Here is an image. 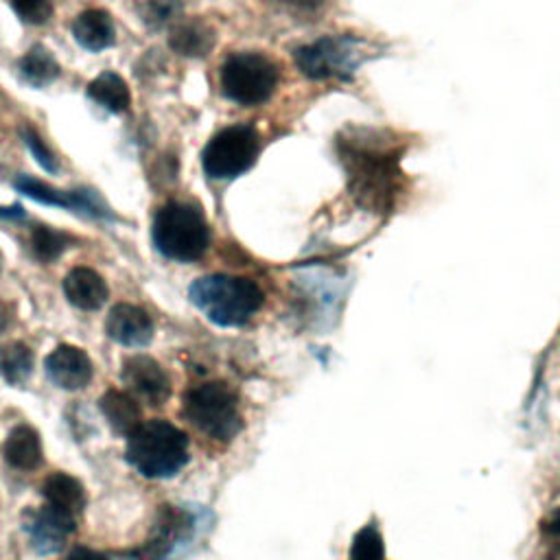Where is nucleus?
<instances>
[{
  "label": "nucleus",
  "instance_id": "nucleus-1",
  "mask_svg": "<svg viewBox=\"0 0 560 560\" xmlns=\"http://www.w3.org/2000/svg\"><path fill=\"white\" fill-rule=\"evenodd\" d=\"M340 156L348 174L351 193L361 206L381 211L394 202L400 180L398 154L381 133L370 129H359L353 136L344 133L340 138Z\"/></svg>",
  "mask_w": 560,
  "mask_h": 560
},
{
  "label": "nucleus",
  "instance_id": "nucleus-2",
  "mask_svg": "<svg viewBox=\"0 0 560 560\" xmlns=\"http://www.w3.org/2000/svg\"><path fill=\"white\" fill-rule=\"evenodd\" d=\"M191 303L217 327L237 329L247 324L263 307L265 296L250 278L211 273L189 288Z\"/></svg>",
  "mask_w": 560,
  "mask_h": 560
},
{
  "label": "nucleus",
  "instance_id": "nucleus-3",
  "mask_svg": "<svg viewBox=\"0 0 560 560\" xmlns=\"http://www.w3.org/2000/svg\"><path fill=\"white\" fill-rule=\"evenodd\" d=\"M125 458L148 480H169L189 462V436L169 420H150L127 438Z\"/></svg>",
  "mask_w": 560,
  "mask_h": 560
},
{
  "label": "nucleus",
  "instance_id": "nucleus-4",
  "mask_svg": "<svg viewBox=\"0 0 560 560\" xmlns=\"http://www.w3.org/2000/svg\"><path fill=\"white\" fill-rule=\"evenodd\" d=\"M152 241L165 258L193 263L206 254L211 245V228L198 206L187 202H167L154 217Z\"/></svg>",
  "mask_w": 560,
  "mask_h": 560
},
{
  "label": "nucleus",
  "instance_id": "nucleus-5",
  "mask_svg": "<svg viewBox=\"0 0 560 560\" xmlns=\"http://www.w3.org/2000/svg\"><path fill=\"white\" fill-rule=\"evenodd\" d=\"M184 416L193 428L217 443H230L243 430L237 392L224 381H206L184 394Z\"/></svg>",
  "mask_w": 560,
  "mask_h": 560
},
{
  "label": "nucleus",
  "instance_id": "nucleus-6",
  "mask_svg": "<svg viewBox=\"0 0 560 560\" xmlns=\"http://www.w3.org/2000/svg\"><path fill=\"white\" fill-rule=\"evenodd\" d=\"M260 152L252 125H230L217 131L202 152V167L211 180H234L250 171Z\"/></svg>",
  "mask_w": 560,
  "mask_h": 560
},
{
  "label": "nucleus",
  "instance_id": "nucleus-7",
  "mask_svg": "<svg viewBox=\"0 0 560 560\" xmlns=\"http://www.w3.org/2000/svg\"><path fill=\"white\" fill-rule=\"evenodd\" d=\"M219 84L224 97L232 103L245 107L260 105L276 90L278 68L260 53H234L224 62Z\"/></svg>",
  "mask_w": 560,
  "mask_h": 560
},
{
  "label": "nucleus",
  "instance_id": "nucleus-8",
  "mask_svg": "<svg viewBox=\"0 0 560 560\" xmlns=\"http://www.w3.org/2000/svg\"><path fill=\"white\" fill-rule=\"evenodd\" d=\"M372 55L370 47L364 40L340 36L324 38L309 47L296 51V62L303 75L311 79H331V77H351L368 58Z\"/></svg>",
  "mask_w": 560,
  "mask_h": 560
},
{
  "label": "nucleus",
  "instance_id": "nucleus-9",
  "mask_svg": "<svg viewBox=\"0 0 560 560\" xmlns=\"http://www.w3.org/2000/svg\"><path fill=\"white\" fill-rule=\"evenodd\" d=\"M14 189L42 206L62 208V211H68V213H75V215H81L88 219H97V221H116V215L101 200V195L92 189L62 191V189H53L47 182L25 176V174L14 180Z\"/></svg>",
  "mask_w": 560,
  "mask_h": 560
},
{
  "label": "nucleus",
  "instance_id": "nucleus-10",
  "mask_svg": "<svg viewBox=\"0 0 560 560\" xmlns=\"http://www.w3.org/2000/svg\"><path fill=\"white\" fill-rule=\"evenodd\" d=\"M193 517L178 506H161L148 540L129 551L133 560H174L193 536Z\"/></svg>",
  "mask_w": 560,
  "mask_h": 560
},
{
  "label": "nucleus",
  "instance_id": "nucleus-11",
  "mask_svg": "<svg viewBox=\"0 0 560 560\" xmlns=\"http://www.w3.org/2000/svg\"><path fill=\"white\" fill-rule=\"evenodd\" d=\"M23 530L40 556H53L66 547L68 536L77 530V514L44 504L23 514Z\"/></svg>",
  "mask_w": 560,
  "mask_h": 560
},
{
  "label": "nucleus",
  "instance_id": "nucleus-12",
  "mask_svg": "<svg viewBox=\"0 0 560 560\" xmlns=\"http://www.w3.org/2000/svg\"><path fill=\"white\" fill-rule=\"evenodd\" d=\"M120 379L129 394L154 407L165 405L171 396V379L167 370L150 355L127 357L120 368Z\"/></svg>",
  "mask_w": 560,
  "mask_h": 560
},
{
  "label": "nucleus",
  "instance_id": "nucleus-13",
  "mask_svg": "<svg viewBox=\"0 0 560 560\" xmlns=\"http://www.w3.org/2000/svg\"><path fill=\"white\" fill-rule=\"evenodd\" d=\"M44 370L49 381L66 392L84 390L94 374L88 353L73 344H60L53 348L44 359Z\"/></svg>",
  "mask_w": 560,
  "mask_h": 560
},
{
  "label": "nucleus",
  "instance_id": "nucleus-14",
  "mask_svg": "<svg viewBox=\"0 0 560 560\" xmlns=\"http://www.w3.org/2000/svg\"><path fill=\"white\" fill-rule=\"evenodd\" d=\"M105 333L125 348H148L154 340V320L145 309L118 303L105 318Z\"/></svg>",
  "mask_w": 560,
  "mask_h": 560
},
{
  "label": "nucleus",
  "instance_id": "nucleus-15",
  "mask_svg": "<svg viewBox=\"0 0 560 560\" xmlns=\"http://www.w3.org/2000/svg\"><path fill=\"white\" fill-rule=\"evenodd\" d=\"M66 301L81 311H99L110 298V288L92 267H73L64 278Z\"/></svg>",
  "mask_w": 560,
  "mask_h": 560
},
{
  "label": "nucleus",
  "instance_id": "nucleus-16",
  "mask_svg": "<svg viewBox=\"0 0 560 560\" xmlns=\"http://www.w3.org/2000/svg\"><path fill=\"white\" fill-rule=\"evenodd\" d=\"M99 411L118 438H129L143 425V409H140L138 398L123 390H107L99 398Z\"/></svg>",
  "mask_w": 560,
  "mask_h": 560
},
{
  "label": "nucleus",
  "instance_id": "nucleus-17",
  "mask_svg": "<svg viewBox=\"0 0 560 560\" xmlns=\"http://www.w3.org/2000/svg\"><path fill=\"white\" fill-rule=\"evenodd\" d=\"M73 38L88 53H103L116 44L114 21L105 10H86L73 21Z\"/></svg>",
  "mask_w": 560,
  "mask_h": 560
},
{
  "label": "nucleus",
  "instance_id": "nucleus-18",
  "mask_svg": "<svg viewBox=\"0 0 560 560\" xmlns=\"http://www.w3.org/2000/svg\"><path fill=\"white\" fill-rule=\"evenodd\" d=\"M3 454L8 464L16 471H36L44 462L40 434L31 425H18L16 430H12Z\"/></svg>",
  "mask_w": 560,
  "mask_h": 560
},
{
  "label": "nucleus",
  "instance_id": "nucleus-19",
  "mask_svg": "<svg viewBox=\"0 0 560 560\" xmlns=\"http://www.w3.org/2000/svg\"><path fill=\"white\" fill-rule=\"evenodd\" d=\"M215 47V31L202 21H184L171 27L169 49L182 58H206Z\"/></svg>",
  "mask_w": 560,
  "mask_h": 560
},
{
  "label": "nucleus",
  "instance_id": "nucleus-20",
  "mask_svg": "<svg viewBox=\"0 0 560 560\" xmlns=\"http://www.w3.org/2000/svg\"><path fill=\"white\" fill-rule=\"evenodd\" d=\"M86 94L99 107H103L112 114H125L131 105V92L127 88V81L114 71H103L101 75H97L88 84Z\"/></svg>",
  "mask_w": 560,
  "mask_h": 560
},
{
  "label": "nucleus",
  "instance_id": "nucleus-21",
  "mask_svg": "<svg viewBox=\"0 0 560 560\" xmlns=\"http://www.w3.org/2000/svg\"><path fill=\"white\" fill-rule=\"evenodd\" d=\"M18 73L25 84L42 90L60 79L62 66L44 44H36L18 60Z\"/></svg>",
  "mask_w": 560,
  "mask_h": 560
},
{
  "label": "nucleus",
  "instance_id": "nucleus-22",
  "mask_svg": "<svg viewBox=\"0 0 560 560\" xmlns=\"http://www.w3.org/2000/svg\"><path fill=\"white\" fill-rule=\"evenodd\" d=\"M42 497L47 504L73 514H79L86 508V488L68 473L49 475L42 484Z\"/></svg>",
  "mask_w": 560,
  "mask_h": 560
},
{
  "label": "nucleus",
  "instance_id": "nucleus-23",
  "mask_svg": "<svg viewBox=\"0 0 560 560\" xmlns=\"http://www.w3.org/2000/svg\"><path fill=\"white\" fill-rule=\"evenodd\" d=\"M34 372V351L25 342L0 346V377L10 385H23Z\"/></svg>",
  "mask_w": 560,
  "mask_h": 560
},
{
  "label": "nucleus",
  "instance_id": "nucleus-24",
  "mask_svg": "<svg viewBox=\"0 0 560 560\" xmlns=\"http://www.w3.org/2000/svg\"><path fill=\"white\" fill-rule=\"evenodd\" d=\"M73 243H75V239L64 230H58V228H51L44 224L34 226L31 250H34V256L44 265L55 263L68 247H73Z\"/></svg>",
  "mask_w": 560,
  "mask_h": 560
},
{
  "label": "nucleus",
  "instance_id": "nucleus-25",
  "mask_svg": "<svg viewBox=\"0 0 560 560\" xmlns=\"http://www.w3.org/2000/svg\"><path fill=\"white\" fill-rule=\"evenodd\" d=\"M182 14L180 0H143L140 5V21L150 31H163L174 25Z\"/></svg>",
  "mask_w": 560,
  "mask_h": 560
},
{
  "label": "nucleus",
  "instance_id": "nucleus-26",
  "mask_svg": "<svg viewBox=\"0 0 560 560\" xmlns=\"http://www.w3.org/2000/svg\"><path fill=\"white\" fill-rule=\"evenodd\" d=\"M21 138H23L25 148L29 150V154L34 156V161H36L47 174H51V176H58V174H60V161H58V156L53 154V150L44 143L42 136H40L34 127H29V125L21 127Z\"/></svg>",
  "mask_w": 560,
  "mask_h": 560
},
{
  "label": "nucleus",
  "instance_id": "nucleus-27",
  "mask_svg": "<svg viewBox=\"0 0 560 560\" xmlns=\"http://www.w3.org/2000/svg\"><path fill=\"white\" fill-rule=\"evenodd\" d=\"M10 5L25 25L34 27L47 25L55 14L53 0H10Z\"/></svg>",
  "mask_w": 560,
  "mask_h": 560
},
{
  "label": "nucleus",
  "instance_id": "nucleus-28",
  "mask_svg": "<svg viewBox=\"0 0 560 560\" xmlns=\"http://www.w3.org/2000/svg\"><path fill=\"white\" fill-rule=\"evenodd\" d=\"M351 560H383V543H381V534L370 525L364 527L353 545V553Z\"/></svg>",
  "mask_w": 560,
  "mask_h": 560
},
{
  "label": "nucleus",
  "instance_id": "nucleus-29",
  "mask_svg": "<svg viewBox=\"0 0 560 560\" xmlns=\"http://www.w3.org/2000/svg\"><path fill=\"white\" fill-rule=\"evenodd\" d=\"M545 532H547V536H549L551 545L560 551V508H556V510L551 512V517L547 519Z\"/></svg>",
  "mask_w": 560,
  "mask_h": 560
},
{
  "label": "nucleus",
  "instance_id": "nucleus-30",
  "mask_svg": "<svg viewBox=\"0 0 560 560\" xmlns=\"http://www.w3.org/2000/svg\"><path fill=\"white\" fill-rule=\"evenodd\" d=\"M0 219L8 221H23L27 219V208L23 204H12V206H0Z\"/></svg>",
  "mask_w": 560,
  "mask_h": 560
},
{
  "label": "nucleus",
  "instance_id": "nucleus-31",
  "mask_svg": "<svg viewBox=\"0 0 560 560\" xmlns=\"http://www.w3.org/2000/svg\"><path fill=\"white\" fill-rule=\"evenodd\" d=\"M64 560H110L105 553L88 549V547H75Z\"/></svg>",
  "mask_w": 560,
  "mask_h": 560
},
{
  "label": "nucleus",
  "instance_id": "nucleus-32",
  "mask_svg": "<svg viewBox=\"0 0 560 560\" xmlns=\"http://www.w3.org/2000/svg\"><path fill=\"white\" fill-rule=\"evenodd\" d=\"M288 5L292 8H301V12L314 14L316 10H320L324 5V0H288Z\"/></svg>",
  "mask_w": 560,
  "mask_h": 560
},
{
  "label": "nucleus",
  "instance_id": "nucleus-33",
  "mask_svg": "<svg viewBox=\"0 0 560 560\" xmlns=\"http://www.w3.org/2000/svg\"><path fill=\"white\" fill-rule=\"evenodd\" d=\"M10 311H8V307L0 303V333H3L8 327H10Z\"/></svg>",
  "mask_w": 560,
  "mask_h": 560
}]
</instances>
